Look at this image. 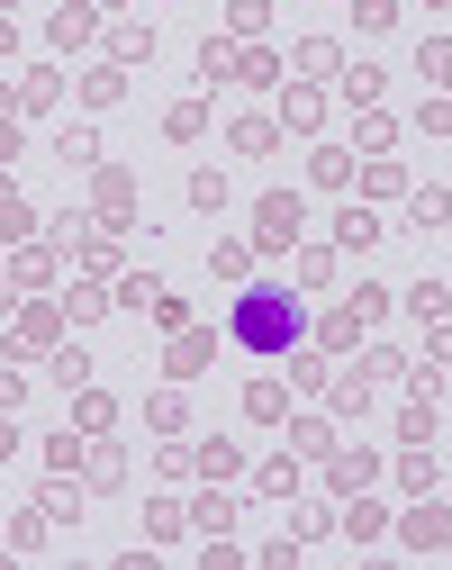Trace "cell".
Instances as JSON below:
<instances>
[{
    "label": "cell",
    "mask_w": 452,
    "mask_h": 570,
    "mask_svg": "<svg viewBox=\"0 0 452 570\" xmlns=\"http://www.w3.org/2000/svg\"><path fill=\"white\" fill-rule=\"evenodd\" d=\"M298 335H308V317H298L289 291H245L236 308H226V344L236 353H289Z\"/></svg>",
    "instance_id": "6da1fadb"
},
{
    "label": "cell",
    "mask_w": 452,
    "mask_h": 570,
    "mask_svg": "<svg viewBox=\"0 0 452 570\" xmlns=\"http://www.w3.org/2000/svg\"><path fill=\"white\" fill-rule=\"evenodd\" d=\"M298 227H308V208H298V190H263L254 199V254H289Z\"/></svg>",
    "instance_id": "7a4b0ae2"
},
{
    "label": "cell",
    "mask_w": 452,
    "mask_h": 570,
    "mask_svg": "<svg viewBox=\"0 0 452 570\" xmlns=\"http://www.w3.org/2000/svg\"><path fill=\"white\" fill-rule=\"evenodd\" d=\"M55 164H63V173H100V127H91V118H63V127H55Z\"/></svg>",
    "instance_id": "3957f363"
},
{
    "label": "cell",
    "mask_w": 452,
    "mask_h": 570,
    "mask_svg": "<svg viewBox=\"0 0 452 570\" xmlns=\"http://www.w3.org/2000/svg\"><path fill=\"white\" fill-rule=\"evenodd\" d=\"M226 146H236L245 164H263V155H281V146H289V136H281V118H263V109H245L236 127H226Z\"/></svg>",
    "instance_id": "277c9868"
},
{
    "label": "cell",
    "mask_w": 452,
    "mask_h": 570,
    "mask_svg": "<svg viewBox=\"0 0 452 570\" xmlns=\"http://www.w3.org/2000/svg\"><path fill=\"white\" fill-rule=\"evenodd\" d=\"M208 363H217V335H208V326H173V363H164V372H173V381H199Z\"/></svg>",
    "instance_id": "5b68a950"
},
{
    "label": "cell",
    "mask_w": 452,
    "mask_h": 570,
    "mask_svg": "<svg viewBox=\"0 0 452 570\" xmlns=\"http://www.w3.org/2000/svg\"><path fill=\"white\" fill-rule=\"evenodd\" d=\"M371 480H381V462H371L362 444H335V453H326V489H335V498H353V489H371Z\"/></svg>",
    "instance_id": "8992f818"
},
{
    "label": "cell",
    "mask_w": 452,
    "mask_h": 570,
    "mask_svg": "<svg viewBox=\"0 0 452 570\" xmlns=\"http://www.w3.org/2000/svg\"><path fill=\"white\" fill-rule=\"evenodd\" d=\"M317 118H326V82H289L281 91V136H308Z\"/></svg>",
    "instance_id": "52a82bcc"
},
{
    "label": "cell",
    "mask_w": 452,
    "mask_h": 570,
    "mask_svg": "<svg viewBox=\"0 0 452 570\" xmlns=\"http://www.w3.org/2000/svg\"><path fill=\"white\" fill-rule=\"evenodd\" d=\"M91 199H100V227H136V181L127 173H100Z\"/></svg>",
    "instance_id": "ba28073f"
},
{
    "label": "cell",
    "mask_w": 452,
    "mask_h": 570,
    "mask_svg": "<svg viewBox=\"0 0 452 570\" xmlns=\"http://www.w3.org/2000/svg\"><path fill=\"white\" fill-rule=\"evenodd\" d=\"M399 534H407V552H452V508H416Z\"/></svg>",
    "instance_id": "9c48e42d"
},
{
    "label": "cell",
    "mask_w": 452,
    "mask_h": 570,
    "mask_svg": "<svg viewBox=\"0 0 452 570\" xmlns=\"http://www.w3.org/2000/svg\"><path fill=\"white\" fill-rule=\"evenodd\" d=\"M407 227H416V236H434V227H452V190H443V181H425V190H407Z\"/></svg>",
    "instance_id": "30bf717a"
},
{
    "label": "cell",
    "mask_w": 452,
    "mask_h": 570,
    "mask_svg": "<svg viewBox=\"0 0 452 570\" xmlns=\"http://www.w3.org/2000/svg\"><path fill=\"white\" fill-rule=\"evenodd\" d=\"M28 227H37V208H28V190L0 173V245H28Z\"/></svg>",
    "instance_id": "8fae6325"
},
{
    "label": "cell",
    "mask_w": 452,
    "mask_h": 570,
    "mask_svg": "<svg viewBox=\"0 0 452 570\" xmlns=\"http://www.w3.org/2000/svg\"><path fill=\"white\" fill-rule=\"evenodd\" d=\"M353 146L362 155H399V118L390 109H353Z\"/></svg>",
    "instance_id": "7c38bea8"
},
{
    "label": "cell",
    "mask_w": 452,
    "mask_h": 570,
    "mask_svg": "<svg viewBox=\"0 0 452 570\" xmlns=\"http://www.w3.org/2000/svg\"><path fill=\"white\" fill-rule=\"evenodd\" d=\"M289 63H298L289 82H326V73H344V46H335V37H308V46H298Z\"/></svg>",
    "instance_id": "4fadbf2b"
},
{
    "label": "cell",
    "mask_w": 452,
    "mask_h": 570,
    "mask_svg": "<svg viewBox=\"0 0 452 570\" xmlns=\"http://www.w3.org/2000/svg\"><path fill=\"white\" fill-rule=\"evenodd\" d=\"M335 525H344L353 543H381V534H390V508H371V498L353 489V498H344V517H335Z\"/></svg>",
    "instance_id": "5bb4252c"
},
{
    "label": "cell",
    "mask_w": 452,
    "mask_h": 570,
    "mask_svg": "<svg viewBox=\"0 0 452 570\" xmlns=\"http://www.w3.org/2000/svg\"><path fill=\"white\" fill-rule=\"evenodd\" d=\"M109 63H155V28H145V19H118V28H109Z\"/></svg>",
    "instance_id": "9a60e30c"
},
{
    "label": "cell",
    "mask_w": 452,
    "mask_h": 570,
    "mask_svg": "<svg viewBox=\"0 0 452 570\" xmlns=\"http://www.w3.org/2000/svg\"><path fill=\"white\" fill-rule=\"evenodd\" d=\"M37 517H46V525H82V489H63V471H55V480L37 489Z\"/></svg>",
    "instance_id": "2e32d148"
},
{
    "label": "cell",
    "mask_w": 452,
    "mask_h": 570,
    "mask_svg": "<svg viewBox=\"0 0 452 570\" xmlns=\"http://www.w3.org/2000/svg\"><path fill=\"white\" fill-rule=\"evenodd\" d=\"M236 517H245V508H236V498H226V480H208V498L190 508V525H199V534H226Z\"/></svg>",
    "instance_id": "e0dca14e"
},
{
    "label": "cell",
    "mask_w": 452,
    "mask_h": 570,
    "mask_svg": "<svg viewBox=\"0 0 452 570\" xmlns=\"http://www.w3.org/2000/svg\"><path fill=\"white\" fill-rule=\"evenodd\" d=\"M72 425H82V435H109V425H118V399H109V390H72Z\"/></svg>",
    "instance_id": "ac0fdd59"
},
{
    "label": "cell",
    "mask_w": 452,
    "mask_h": 570,
    "mask_svg": "<svg viewBox=\"0 0 452 570\" xmlns=\"http://www.w3.org/2000/svg\"><path fill=\"white\" fill-rule=\"evenodd\" d=\"M46 37H55L63 55H72V46H91V37H100V10H55V19H46Z\"/></svg>",
    "instance_id": "d6986e66"
},
{
    "label": "cell",
    "mask_w": 452,
    "mask_h": 570,
    "mask_svg": "<svg viewBox=\"0 0 452 570\" xmlns=\"http://www.w3.org/2000/svg\"><path fill=\"white\" fill-rule=\"evenodd\" d=\"M289 453L326 462V453H335V425H326V416H289Z\"/></svg>",
    "instance_id": "ffe728a7"
},
{
    "label": "cell",
    "mask_w": 452,
    "mask_h": 570,
    "mask_svg": "<svg viewBox=\"0 0 452 570\" xmlns=\"http://www.w3.org/2000/svg\"><path fill=\"white\" fill-rule=\"evenodd\" d=\"M190 525V508H181V498H145V543H173Z\"/></svg>",
    "instance_id": "44dd1931"
},
{
    "label": "cell",
    "mask_w": 452,
    "mask_h": 570,
    "mask_svg": "<svg viewBox=\"0 0 452 570\" xmlns=\"http://www.w3.org/2000/svg\"><path fill=\"white\" fill-rule=\"evenodd\" d=\"M335 245H344V254H371V245H381V218H371V208H344V218H335Z\"/></svg>",
    "instance_id": "7402d4cb"
},
{
    "label": "cell",
    "mask_w": 452,
    "mask_h": 570,
    "mask_svg": "<svg viewBox=\"0 0 452 570\" xmlns=\"http://www.w3.org/2000/svg\"><path fill=\"white\" fill-rule=\"evenodd\" d=\"M416 73H425V91H452V37H425L416 46Z\"/></svg>",
    "instance_id": "603a6c76"
},
{
    "label": "cell",
    "mask_w": 452,
    "mask_h": 570,
    "mask_svg": "<svg viewBox=\"0 0 452 570\" xmlns=\"http://www.w3.org/2000/svg\"><path fill=\"white\" fill-rule=\"evenodd\" d=\"M46 381H55V390H91V353H82V344H63L55 363H46Z\"/></svg>",
    "instance_id": "cb8c5ba5"
},
{
    "label": "cell",
    "mask_w": 452,
    "mask_h": 570,
    "mask_svg": "<svg viewBox=\"0 0 452 570\" xmlns=\"http://www.w3.org/2000/svg\"><path fill=\"white\" fill-rule=\"evenodd\" d=\"M63 317H72V326L109 317V291H100V281H72V291H63Z\"/></svg>",
    "instance_id": "d4e9b609"
},
{
    "label": "cell",
    "mask_w": 452,
    "mask_h": 570,
    "mask_svg": "<svg viewBox=\"0 0 452 570\" xmlns=\"http://www.w3.org/2000/svg\"><path fill=\"white\" fill-rule=\"evenodd\" d=\"M362 344V308H335L326 326H317V353H353Z\"/></svg>",
    "instance_id": "484cf974"
},
{
    "label": "cell",
    "mask_w": 452,
    "mask_h": 570,
    "mask_svg": "<svg viewBox=\"0 0 452 570\" xmlns=\"http://www.w3.org/2000/svg\"><path fill=\"white\" fill-rule=\"evenodd\" d=\"M335 416H371V372H335Z\"/></svg>",
    "instance_id": "4316f807"
},
{
    "label": "cell",
    "mask_w": 452,
    "mask_h": 570,
    "mask_svg": "<svg viewBox=\"0 0 452 570\" xmlns=\"http://www.w3.org/2000/svg\"><path fill=\"white\" fill-rule=\"evenodd\" d=\"M245 416H254V425H281V416H289V390H281V381H254V390H245Z\"/></svg>",
    "instance_id": "83f0119b"
},
{
    "label": "cell",
    "mask_w": 452,
    "mask_h": 570,
    "mask_svg": "<svg viewBox=\"0 0 452 570\" xmlns=\"http://www.w3.org/2000/svg\"><path fill=\"white\" fill-rule=\"evenodd\" d=\"M236 82H245V91H272V82H281V55L245 46V55H236Z\"/></svg>",
    "instance_id": "f1b7e54d"
},
{
    "label": "cell",
    "mask_w": 452,
    "mask_h": 570,
    "mask_svg": "<svg viewBox=\"0 0 452 570\" xmlns=\"http://www.w3.org/2000/svg\"><path fill=\"white\" fill-rule=\"evenodd\" d=\"M199 82H208V91H217V82H236V46H226V37L199 46Z\"/></svg>",
    "instance_id": "f546056e"
},
{
    "label": "cell",
    "mask_w": 452,
    "mask_h": 570,
    "mask_svg": "<svg viewBox=\"0 0 452 570\" xmlns=\"http://www.w3.org/2000/svg\"><path fill=\"white\" fill-rule=\"evenodd\" d=\"M381 82H390L381 63H353V73H344V100H353V109H381Z\"/></svg>",
    "instance_id": "4dcf8cb0"
},
{
    "label": "cell",
    "mask_w": 452,
    "mask_h": 570,
    "mask_svg": "<svg viewBox=\"0 0 452 570\" xmlns=\"http://www.w3.org/2000/svg\"><path fill=\"white\" fill-rule=\"evenodd\" d=\"M308 173H317V190H344V181H353V155H344V146H317Z\"/></svg>",
    "instance_id": "1f68e13d"
},
{
    "label": "cell",
    "mask_w": 452,
    "mask_h": 570,
    "mask_svg": "<svg viewBox=\"0 0 452 570\" xmlns=\"http://www.w3.org/2000/svg\"><path fill=\"white\" fill-rule=\"evenodd\" d=\"M254 489H263V498H298V453L263 462V471H254Z\"/></svg>",
    "instance_id": "d6a6232c"
},
{
    "label": "cell",
    "mask_w": 452,
    "mask_h": 570,
    "mask_svg": "<svg viewBox=\"0 0 452 570\" xmlns=\"http://www.w3.org/2000/svg\"><path fill=\"white\" fill-rule=\"evenodd\" d=\"M145 425H155V435H181V425H190V399H181V390H164L155 407H145Z\"/></svg>",
    "instance_id": "836d02e7"
},
{
    "label": "cell",
    "mask_w": 452,
    "mask_h": 570,
    "mask_svg": "<svg viewBox=\"0 0 452 570\" xmlns=\"http://www.w3.org/2000/svg\"><path fill=\"white\" fill-rule=\"evenodd\" d=\"M118 91H127V63H100V73H82V100H91V109H109Z\"/></svg>",
    "instance_id": "e575fe53"
},
{
    "label": "cell",
    "mask_w": 452,
    "mask_h": 570,
    "mask_svg": "<svg viewBox=\"0 0 452 570\" xmlns=\"http://www.w3.org/2000/svg\"><path fill=\"white\" fill-rule=\"evenodd\" d=\"M190 208L199 218H226V173H190Z\"/></svg>",
    "instance_id": "d590c367"
},
{
    "label": "cell",
    "mask_w": 452,
    "mask_h": 570,
    "mask_svg": "<svg viewBox=\"0 0 452 570\" xmlns=\"http://www.w3.org/2000/svg\"><path fill=\"white\" fill-rule=\"evenodd\" d=\"M407 308H416L425 326H443V317H452V291H443V281H416V291H407Z\"/></svg>",
    "instance_id": "8d00e7d4"
},
{
    "label": "cell",
    "mask_w": 452,
    "mask_h": 570,
    "mask_svg": "<svg viewBox=\"0 0 452 570\" xmlns=\"http://www.w3.org/2000/svg\"><path fill=\"white\" fill-rule=\"evenodd\" d=\"M362 372H371V390H381V381H407V353H399V344H371Z\"/></svg>",
    "instance_id": "74e56055"
},
{
    "label": "cell",
    "mask_w": 452,
    "mask_h": 570,
    "mask_svg": "<svg viewBox=\"0 0 452 570\" xmlns=\"http://www.w3.org/2000/svg\"><path fill=\"white\" fill-rule=\"evenodd\" d=\"M289 534H298V543H317V534H335V508H298V498H289Z\"/></svg>",
    "instance_id": "f35d334b"
},
{
    "label": "cell",
    "mask_w": 452,
    "mask_h": 570,
    "mask_svg": "<svg viewBox=\"0 0 452 570\" xmlns=\"http://www.w3.org/2000/svg\"><path fill=\"white\" fill-rule=\"evenodd\" d=\"M190 471H208V480H236V444H226V435H217V444H199V453H190Z\"/></svg>",
    "instance_id": "ab89813d"
},
{
    "label": "cell",
    "mask_w": 452,
    "mask_h": 570,
    "mask_svg": "<svg viewBox=\"0 0 452 570\" xmlns=\"http://www.w3.org/2000/svg\"><path fill=\"white\" fill-rule=\"evenodd\" d=\"M199 127H208V109H199V100H181V109H164V136H173V146H190Z\"/></svg>",
    "instance_id": "60d3db41"
},
{
    "label": "cell",
    "mask_w": 452,
    "mask_h": 570,
    "mask_svg": "<svg viewBox=\"0 0 452 570\" xmlns=\"http://www.w3.org/2000/svg\"><path fill=\"white\" fill-rule=\"evenodd\" d=\"M127 480V453L118 444H91V489H118Z\"/></svg>",
    "instance_id": "b9f144b4"
},
{
    "label": "cell",
    "mask_w": 452,
    "mask_h": 570,
    "mask_svg": "<svg viewBox=\"0 0 452 570\" xmlns=\"http://www.w3.org/2000/svg\"><path fill=\"white\" fill-rule=\"evenodd\" d=\"M245 263H254V245H208V272L217 281H245Z\"/></svg>",
    "instance_id": "7bdbcfd3"
},
{
    "label": "cell",
    "mask_w": 452,
    "mask_h": 570,
    "mask_svg": "<svg viewBox=\"0 0 452 570\" xmlns=\"http://www.w3.org/2000/svg\"><path fill=\"white\" fill-rule=\"evenodd\" d=\"M82 453H91V435H46V471H72Z\"/></svg>",
    "instance_id": "ee69618b"
},
{
    "label": "cell",
    "mask_w": 452,
    "mask_h": 570,
    "mask_svg": "<svg viewBox=\"0 0 452 570\" xmlns=\"http://www.w3.org/2000/svg\"><path fill=\"white\" fill-rule=\"evenodd\" d=\"M145 308H155V326H190V299L164 291V281H155V299H145Z\"/></svg>",
    "instance_id": "f6af8a7d"
},
{
    "label": "cell",
    "mask_w": 452,
    "mask_h": 570,
    "mask_svg": "<svg viewBox=\"0 0 452 570\" xmlns=\"http://www.w3.org/2000/svg\"><path fill=\"white\" fill-rule=\"evenodd\" d=\"M353 19H362V37H381V28H399V0H353Z\"/></svg>",
    "instance_id": "bcb514c9"
},
{
    "label": "cell",
    "mask_w": 452,
    "mask_h": 570,
    "mask_svg": "<svg viewBox=\"0 0 452 570\" xmlns=\"http://www.w3.org/2000/svg\"><path fill=\"white\" fill-rule=\"evenodd\" d=\"M55 91H63L55 73H19V109H55Z\"/></svg>",
    "instance_id": "7dc6e473"
},
{
    "label": "cell",
    "mask_w": 452,
    "mask_h": 570,
    "mask_svg": "<svg viewBox=\"0 0 452 570\" xmlns=\"http://www.w3.org/2000/svg\"><path fill=\"white\" fill-rule=\"evenodd\" d=\"M416 127H425V136H452V91H425V109H416Z\"/></svg>",
    "instance_id": "c3c4849f"
},
{
    "label": "cell",
    "mask_w": 452,
    "mask_h": 570,
    "mask_svg": "<svg viewBox=\"0 0 452 570\" xmlns=\"http://www.w3.org/2000/svg\"><path fill=\"white\" fill-rule=\"evenodd\" d=\"M362 181H371V190H381V199H399V190H407V173H399L390 155H371V173H362Z\"/></svg>",
    "instance_id": "681fc988"
},
{
    "label": "cell",
    "mask_w": 452,
    "mask_h": 570,
    "mask_svg": "<svg viewBox=\"0 0 452 570\" xmlns=\"http://www.w3.org/2000/svg\"><path fill=\"white\" fill-rule=\"evenodd\" d=\"M399 435H407V444H434V399H416V407L399 416Z\"/></svg>",
    "instance_id": "f907efd6"
},
{
    "label": "cell",
    "mask_w": 452,
    "mask_h": 570,
    "mask_svg": "<svg viewBox=\"0 0 452 570\" xmlns=\"http://www.w3.org/2000/svg\"><path fill=\"white\" fill-rule=\"evenodd\" d=\"M10 281H19V291H37V281H46V254H37V245H19V254H10Z\"/></svg>",
    "instance_id": "816d5d0a"
},
{
    "label": "cell",
    "mask_w": 452,
    "mask_h": 570,
    "mask_svg": "<svg viewBox=\"0 0 452 570\" xmlns=\"http://www.w3.org/2000/svg\"><path fill=\"white\" fill-rule=\"evenodd\" d=\"M399 480H407V489H434V453H425V444H407V462H399Z\"/></svg>",
    "instance_id": "f5cc1de1"
},
{
    "label": "cell",
    "mask_w": 452,
    "mask_h": 570,
    "mask_svg": "<svg viewBox=\"0 0 452 570\" xmlns=\"http://www.w3.org/2000/svg\"><path fill=\"white\" fill-rule=\"evenodd\" d=\"M254 561H263V570H298V534H272Z\"/></svg>",
    "instance_id": "db71d44e"
},
{
    "label": "cell",
    "mask_w": 452,
    "mask_h": 570,
    "mask_svg": "<svg viewBox=\"0 0 452 570\" xmlns=\"http://www.w3.org/2000/svg\"><path fill=\"white\" fill-rule=\"evenodd\" d=\"M289 381H298V390H326V363H317V353H298V344H289Z\"/></svg>",
    "instance_id": "11a10c76"
},
{
    "label": "cell",
    "mask_w": 452,
    "mask_h": 570,
    "mask_svg": "<svg viewBox=\"0 0 452 570\" xmlns=\"http://www.w3.org/2000/svg\"><path fill=\"white\" fill-rule=\"evenodd\" d=\"M263 19H272L263 0H236V10H226V28H236V37H263Z\"/></svg>",
    "instance_id": "9f6ffc18"
},
{
    "label": "cell",
    "mask_w": 452,
    "mask_h": 570,
    "mask_svg": "<svg viewBox=\"0 0 452 570\" xmlns=\"http://www.w3.org/2000/svg\"><path fill=\"white\" fill-rule=\"evenodd\" d=\"M0 407H10V416L28 407V372H10V363H0Z\"/></svg>",
    "instance_id": "6f0895ef"
},
{
    "label": "cell",
    "mask_w": 452,
    "mask_h": 570,
    "mask_svg": "<svg viewBox=\"0 0 452 570\" xmlns=\"http://www.w3.org/2000/svg\"><path fill=\"white\" fill-rule=\"evenodd\" d=\"M10 164H19V127L0 118V173H10Z\"/></svg>",
    "instance_id": "680465c9"
},
{
    "label": "cell",
    "mask_w": 452,
    "mask_h": 570,
    "mask_svg": "<svg viewBox=\"0 0 452 570\" xmlns=\"http://www.w3.org/2000/svg\"><path fill=\"white\" fill-rule=\"evenodd\" d=\"M10 453H19V416L0 407V462H10Z\"/></svg>",
    "instance_id": "91938a15"
},
{
    "label": "cell",
    "mask_w": 452,
    "mask_h": 570,
    "mask_svg": "<svg viewBox=\"0 0 452 570\" xmlns=\"http://www.w3.org/2000/svg\"><path fill=\"white\" fill-rule=\"evenodd\" d=\"M425 363H452V326H434V353H425Z\"/></svg>",
    "instance_id": "94428289"
},
{
    "label": "cell",
    "mask_w": 452,
    "mask_h": 570,
    "mask_svg": "<svg viewBox=\"0 0 452 570\" xmlns=\"http://www.w3.org/2000/svg\"><path fill=\"white\" fill-rule=\"evenodd\" d=\"M10 46H19V28H10V10H0V55H10Z\"/></svg>",
    "instance_id": "6125c7cd"
},
{
    "label": "cell",
    "mask_w": 452,
    "mask_h": 570,
    "mask_svg": "<svg viewBox=\"0 0 452 570\" xmlns=\"http://www.w3.org/2000/svg\"><path fill=\"white\" fill-rule=\"evenodd\" d=\"M100 10H127V0H100Z\"/></svg>",
    "instance_id": "be15d7a7"
},
{
    "label": "cell",
    "mask_w": 452,
    "mask_h": 570,
    "mask_svg": "<svg viewBox=\"0 0 452 570\" xmlns=\"http://www.w3.org/2000/svg\"><path fill=\"white\" fill-rule=\"evenodd\" d=\"M425 10H443V0H425Z\"/></svg>",
    "instance_id": "e7e4bbea"
},
{
    "label": "cell",
    "mask_w": 452,
    "mask_h": 570,
    "mask_svg": "<svg viewBox=\"0 0 452 570\" xmlns=\"http://www.w3.org/2000/svg\"><path fill=\"white\" fill-rule=\"evenodd\" d=\"M443 291H452V281H443Z\"/></svg>",
    "instance_id": "03108f58"
}]
</instances>
